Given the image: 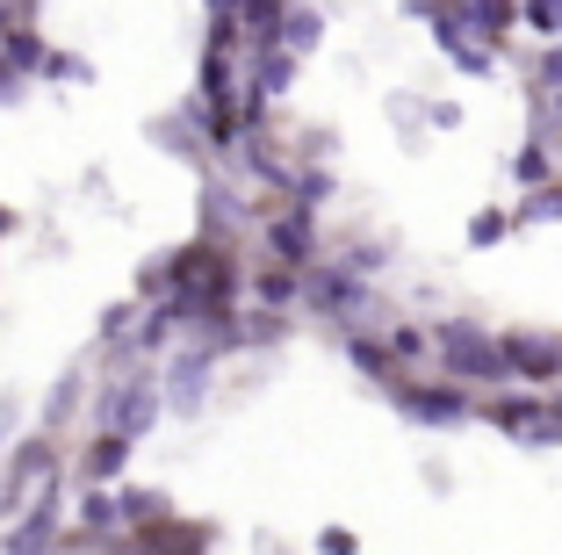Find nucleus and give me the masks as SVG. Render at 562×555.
Returning <instances> with one entry per match:
<instances>
[{
  "label": "nucleus",
  "instance_id": "obj_1",
  "mask_svg": "<svg viewBox=\"0 0 562 555\" xmlns=\"http://www.w3.org/2000/svg\"><path fill=\"white\" fill-rule=\"evenodd\" d=\"M116 462H123V441H101V447H94V476H109Z\"/></svg>",
  "mask_w": 562,
  "mask_h": 555
}]
</instances>
